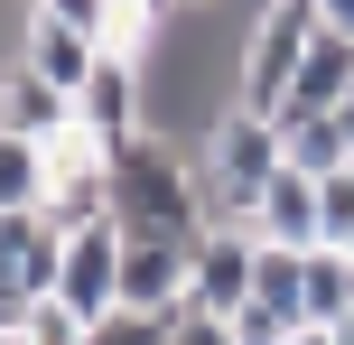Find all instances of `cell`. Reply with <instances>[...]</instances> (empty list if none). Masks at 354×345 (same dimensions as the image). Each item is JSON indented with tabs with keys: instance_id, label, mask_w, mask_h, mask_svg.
Wrapping results in <instances>:
<instances>
[{
	"instance_id": "obj_1",
	"label": "cell",
	"mask_w": 354,
	"mask_h": 345,
	"mask_svg": "<svg viewBox=\"0 0 354 345\" xmlns=\"http://www.w3.org/2000/svg\"><path fill=\"white\" fill-rule=\"evenodd\" d=\"M112 224L122 234H205V187H196V159L168 140V131H131L112 140Z\"/></svg>"
},
{
	"instance_id": "obj_2",
	"label": "cell",
	"mask_w": 354,
	"mask_h": 345,
	"mask_svg": "<svg viewBox=\"0 0 354 345\" xmlns=\"http://www.w3.org/2000/svg\"><path fill=\"white\" fill-rule=\"evenodd\" d=\"M289 168L280 149V122H261V112L224 103L205 131V149H196V187H205V224H252V205H261V187Z\"/></svg>"
},
{
	"instance_id": "obj_3",
	"label": "cell",
	"mask_w": 354,
	"mask_h": 345,
	"mask_svg": "<svg viewBox=\"0 0 354 345\" xmlns=\"http://www.w3.org/2000/svg\"><path fill=\"white\" fill-rule=\"evenodd\" d=\"M317 28H326V10H317V0H261V10H252V28H243L233 103L270 122V112L289 103V84H299V66H308V47H317Z\"/></svg>"
},
{
	"instance_id": "obj_4",
	"label": "cell",
	"mask_w": 354,
	"mask_h": 345,
	"mask_svg": "<svg viewBox=\"0 0 354 345\" xmlns=\"http://www.w3.org/2000/svg\"><path fill=\"white\" fill-rule=\"evenodd\" d=\"M47 215L66 234H84V224L112 215V149L93 131H56L47 140Z\"/></svg>"
},
{
	"instance_id": "obj_5",
	"label": "cell",
	"mask_w": 354,
	"mask_h": 345,
	"mask_svg": "<svg viewBox=\"0 0 354 345\" xmlns=\"http://www.w3.org/2000/svg\"><path fill=\"white\" fill-rule=\"evenodd\" d=\"M75 131H93V140H131V131H149V66L131 47H103V66L84 75V93H75Z\"/></svg>"
},
{
	"instance_id": "obj_6",
	"label": "cell",
	"mask_w": 354,
	"mask_h": 345,
	"mask_svg": "<svg viewBox=\"0 0 354 345\" xmlns=\"http://www.w3.org/2000/svg\"><path fill=\"white\" fill-rule=\"evenodd\" d=\"M252 280H261V234H252V224H205V234H196V280H187V308L233 317V308L252 299Z\"/></svg>"
},
{
	"instance_id": "obj_7",
	"label": "cell",
	"mask_w": 354,
	"mask_h": 345,
	"mask_svg": "<svg viewBox=\"0 0 354 345\" xmlns=\"http://www.w3.org/2000/svg\"><path fill=\"white\" fill-rule=\"evenodd\" d=\"M187 280H196V243H177V234H122V308L177 317L187 308Z\"/></svg>"
},
{
	"instance_id": "obj_8",
	"label": "cell",
	"mask_w": 354,
	"mask_h": 345,
	"mask_svg": "<svg viewBox=\"0 0 354 345\" xmlns=\"http://www.w3.org/2000/svg\"><path fill=\"white\" fill-rule=\"evenodd\" d=\"M56 299H66L75 317H112L122 308V224H84V234H66V271H56Z\"/></svg>"
},
{
	"instance_id": "obj_9",
	"label": "cell",
	"mask_w": 354,
	"mask_h": 345,
	"mask_svg": "<svg viewBox=\"0 0 354 345\" xmlns=\"http://www.w3.org/2000/svg\"><path fill=\"white\" fill-rule=\"evenodd\" d=\"M19 66H37V75L75 103L84 75L103 66V37H93V28H66V19H47V10H28V19H19Z\"/></svg>"
},
{
	"instance_id": "obj_10",
	"label": "cell",
	"mask_w": 354,
	"mask_h": 345,
	"mask_svg": "<svg viewBox=\"0 0 354 345\" xmlns=\"http://www.w3.org/2000/svg\"><path fill=\"white\" fill-rule=\"evenodd\" d=\"M252 234L270 243V252H317V178L308 168H280V178L261 187V205H252Z\"/></svg>"
},
{
	"instance_id": "obj_11",
	"label": "cell",
	"mask_w": 354,
	"mask_h": 345,
	"mask_svg": "<svg viewBox=\"0 0 354 345\" xmlns=\"http://www.w3.org/2000/svg\"><path fill=\"white\" fill-rule=\"evenodd\" d=\"M345 93H354V37H345V28H317V47H308L299 84H289V103L270 112V122H308V112H336Z\"/></svg>"
},
{
	"instance_id": "obj_12",
	"label": "cell",
	"mask_w": 354,
	"mask_h": 345,
	"mask_svg": "<svg viewBox=\"0 0 354 345\" xmlns=\"http://www.w3.org/2000/svg\"><path fill=\"white\" fill-rule=\"evenodd\" d=\"M0 131H19V140H56V131H75V103H66L37 66L10 56V75H0Z\"/></svg>"
},
{
	"instance_id": "obj_13",
	"label": "cell",
	"mask_w": 354,
	"mask_h": 345,
	"mask_svg": "<svg viewBox=\"0 0 354 345\" xmlns=\"http://www.w3.org/2000/svg\"><path fill=\"white\" fill-rule=\"evenodd\" d=\"M280 149H289V168H308V178H336V168L354 159V140H345V122H336V112L280 122Z\"/></svg>"
},
{
	"instance_id": "obj_14",
	"label": "cell",
	"mask_w": 354,
	"mask_h": 345,
	"mask_svg": "<svg viewBox=\"0 0 354 345\" xmlns=\"http://www.w3.org/2000/svg\"><path fill=\"white\" fill-rule=\"evenodd\" d=\"M354 317V252L317 243L308 252V327H345Z\"/></svg>"
},
{
	"instance_id": "obj_15",
	"label": "cell",
	"mask_w": 354,
	"mask_h": 345,
	"mask_svg": "<svg viewBox=\"0 0 354 345\" xmlns=\"http://www.w3.org/2000/svg\"><path fill=\"white\" fill-rule=\"evenodd\" d=\"M28 205H47V140L0 131V215H28Z\"/></svg>"
},
{
	"instance_id": "obj_16",
	"label": "cell",
	"mask_w": 354,
	"mask_h": 345,
	"mask_svg": "<svg viewBox=\"0 0 354 345\" xmlns=\"http://www.w3.org/2000/svg\"><path fill=\"white\" fill-rule=\"evenodd\" d=\"M84 336H93V317H75L66 299H37V308H28V327H19L10 345H84Z\"/></svg>"
},
{
	"instance_id": "obj_17",
	"label": "cell",
	"mask_w": 354,
	"mask_h": 345,
	"mask_svg": "<svg viewBox=\"0 0 354 345\" xmlns=\"http://www.w3.org/2000/svg\"><path fill=\"white\" fill-rule=\"evenodd\" d=\"M317 234L336 243V252H354V168L317 178Z\"/></svg>"
},
{
	"instance_id": "obj_18",
	"label": "cell",
	"mask_w": 354,
	"mask_h": 345,
	"mask_svg": "<svg viewBox=\"0 0 354 345\" xmlns=\"http://www.w3.org/2000/svg\"><path fill=\"white\" fill-rule=\"evenodd\" d=\"M177 336V317H140V308H112V317H93V336L84 345H168Z\"/></svg>"
},
{
	"instance_id": "obj_19",
	"label": "cell",
	"mask_w": 354,
	"mask_h": 345,
	"mask_svg": "<svg viewBox=\"0 0 354 345\" xmlns=\"http://www.w3.org/2000/svg\"><path fill=\"white\" fill-rule=\"evenodd\" d=\"M28 10H47L66 28H93L103 47H122V0H28Z\"/></svg>"
},
{
	"instance_id": "obj_20",
	"label": "cell",
	"mask_w": 354,
	"mask_h": 345,
	"mask_svg": "<svg viewBox=\"0 0 354 345\" xmlns=\"http://www.w3.org/2000/svg\"><path fill=\"white\" fill-rule=\"evenodd\" d=\"M28 308H37V290L10 271V261H0V336H19V327H28Z\"/></svg>"
},
{
	"instance_id": "obj_21",
	"label": "cell",
	"mask_w": 354,
	"mask_h": 345,
	"mask_svg": "<svg viewBox=\"0 0 354 345\" xmlns=\"http://www.w3.org/2000/svg\"><path fill=\"white\" fill-rule=\"evenodd\" d=\"M168 345H233V317H205V308H177V336Z\"/></svg>"
},
{
	"instance_id": "obj_22",
	"label": "cell",
	"mask_w": 354,
	"mask_h": 345,
	"mask_svg": "<svg viewBox=\"0 0 354 345\" xmlns=\"http://www.w3.org/2000/svg\"><path fill=\"white\" fill-rule=\"evenodd\" d=\"M317 10H326V28H345V37H354V0H317Z\"/></svg>"
},
{
	"instance_id": "obj_23",
	"label": "cell",
	"mask_w": 354,
	"mask_h": 345,
	"mask_svg": "<svg viewBox=\"0 0 354 345\" xmlns=\"http://www.w3.org/2000/svg\"><path fill=\"white\" fill-rule=\"evenodd\" d=\"M0 345H10V336H0Z\"/></svg>"
},
{
	"instance_id": "obj_24",
	"label": "cell",
	"mask_w": 354,
	"mask_h": 345,
	"mask_svg": "<svg viewBox=\"0 0 354 345\" xmlns=\"http://www.w3.org/2000/svg\"><path fill=\"white\" fill-rule=\"evenodd\" d=\"M0 224H10V215H0Z\"/></svg>"
}]
</instances>
